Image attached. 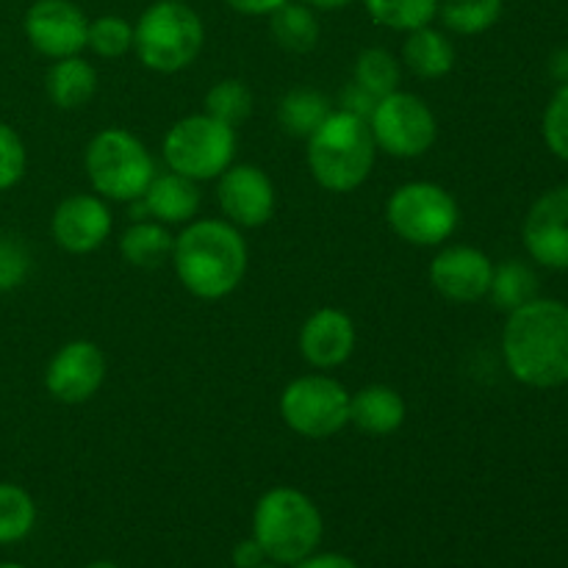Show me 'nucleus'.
Here are the masks:
<instances>
[{
  "label": "nucleus",
  "instance_id": "f257e3e1",
  "mask_svg": "<svg viewBox=\"0 0 568 568\" xmlns=\"http://www.w3.org/2000/svg\"><path fill=\"white\" fill-rule=\"evenodd\" d=\"M503 358L527 388L568 386V303L536 297L510 311L503 327Z\"/></svg>",
  "mask_w": 568,
  "mask_h": 568
},
{
  "label": "nucleus",
  "instance_id": "f03ea898",
  "mask_svg": "<svg viewBox=\"0 0 568 568\" xmlns=\"http://www.w3.org/2000/svg\"><path fill=\"white\" fill-rule=\"evenodd\" d=\"M172 266L192 297L225 300L242 286L250 266L242 227L227 220H192L175 236Z\"/></svg>",
  "mask_w": 568,
  "mask_h": 568
},
{
  "label": "nucleus",
  "instance_id": "7ed1b4c3",
  "mask_svg": "<svg viewBox=\"0 0 568 568\" xmlns=\"http://www.w3.org/2000/svg\"><path fill=\"white\" fill-rule=\"evenodd\" d=\"M377 144L364 116L333 109L331 116L305 139V164L325 192L349 194L369 181Z\"/></svg>",
  "mask_w": 568,
  "mask_h": 568
},
{
  "label": "nucleus",
  "instance_id": "20e7f679",
  "mask_svg": "<svg viewBox=\"0 0 568 568\" xmlns=\"http://www.w3.org/2000/svg\"><path fill=\"white\" fill-rule=\"evenodd\" d=\"M325 536V519L314 499L292 486H275L255 503L253 538L266 560L277 566H297L316 552Z\"/></svg>",
  "mask_w": 568,
  "mask_h": 568
},
{
  "label": "nucleus",
  "instance_id": "39448f33",
  "mask_svg": "<svg viewBox=\"0 0 568 568\" xmlns=\"http://www.w3.org/2000/svg\"><path fill=\"white\" fill-rule=\"evenodd\" d=\"M203 44L205 26L186 0H155L133 26V53L159 75L189 70Z\"/></svg>",
  "mask_w": 568,
  "mask_h": 568
},
{
  "label": "nucleus",
  "instance_id": "423d86ee",
  "mask_svg": "<svg viewBox=\"0 0 568 568\" xmlns=\"http://www.w3.org/2000/svg\"><path fill=\"white\" fill-rule=\"evenodd\" d=\"M83 170L94 194L114 203H133L155 178L148 144L125 128H103L83 150Z\"/></svg>",
  "mask_w": 568,
  "mask_h": 568
},
{
  "label": "nucleus",
  "instance_id": "0eeeda50",
  "mask_svg": "<svg viewBox=\"0 0 568 568\" xmlns=\"http://www.w3.org/2000/svg\"><path fill=\"white\" fill-rule=\"evenodd\" d=\"M236 128L211 114H189L178 120L161 142L166 170L192 181H216L236 161Z\"/></svg>",
  "mask_w": 568,
  "mask_h": 568
},
{
  "label": "nucleus",
  "instance_id": "6e6552de",
  "mask_svg": "<svg viewBox=\"0 0 568 568\" xmlns=\"http://www.w3.org/2000/svg\"><path fill=\"white\" fill-rule=\"evenodd\" d=\"M386 222L405 244L442 247L460 225V205L453 194L433 181H410L392 192Z\"/></svg>",
  "mask_w": 568,
  "mask_h": 568
},
{
  "label": "nucleus",
  "instance_id": "1a4fd4ad",
  "mask_svg": "<svg viewBox=\"0 0 568 568\" xmlns=\"http://www.w3.org/2000/svg\"><path fill=\"white\" fill-rule=\"evenodd\" d=\"M281 416L292 433L322 442L349 425V392L322 372L294 377L281 394Z\"/></svg>",
  "mask_w": 568,
  "mask_h": 568
},
{
  "label": "nucleus",
  "instance_id": "9d476101",
  "mask_svg": "<svg viewBox=\"0 0 568 568\" xmlns=\"http://www.w3.org/2000/svg\"><path fill=\"white\" fill-rule=\"evenodd\" d=\"M366 122L377 150L394 159H422L438 139V120L427 100L403 89L377 100Z\"/></svg>",
  "mask_w": 568,
  "mask_h": 568
},
{
  "label": "nucleus",
  "instance_id": "9b49d317",
  "mask_svg": "<svg viewBox=\"0 0 568 568\" xmlns=\"http://www.w3.org/2000/svg\"><path fill=\"white\" fill-rule=\"evenodd\" d=\"M22 28L28 44L44 59H67L87 50L89 17L72 0H33Z\"/></svg>",
  "mask_w": 568,
  "mask_h": 568
},
{
  "label": "nucleus",
  "instance_id": "f8f14e48",
  "mask_svg": "<svg viewBox=\"0 0 568 568\" xmlns=\"http://www.w3.org/2000/svg\"><path fill=\"white\" fill-rule=\"evenodd\" d=\"M216 203H220L222 216L236 227H261L275 216V183L261 166L233 161L216 178Z\"/></svg>",
  "mask_w": 568,
  "mask_h": 568
},
{
  "label": "nucleus",
  "instance_id": "ddd939ff",
  "mask_svg": "<svg viewBox=\"0 0 568 568\" xmlns=\"http://www.w3.org/2000/svg\"><path fill=\"white\" fill-rule=\"evenodd\" d=\"M105 383L103 349L87 338L67 342L53 353L44 369V388L64 405L89 403Z\"/></svg>",
  "mask_w": 568,
  "mask_h": 568
},
{
  "label": "nucleus",
  "instance_id": "4468645a",
  "mask_svg": "<svg viewBox=\"0 0 568 568\" xmlns=\"http://www.w3.org/2000/svg\"><path fill=\"white\" fill-rule=\"evenodd\" d=\"M427 277L430 286L449 303H480L491 288L494 261L471 244H449L433 255Z\"/></svg>",
  "mask_w": 568,
  "mask_h": 568
},
{
  "label": "nucleus",
  "instance_id": "2eb2a0df",
  "mask_svg": "<svg viewBox=\"0 0 568 568\" xmlns=\"http://www.w3.org/2000/svg\"><path fill=\"white\" fill-rule=\"evenodd\" d=\"M521 242L538 266L568 272V183L549 189L530 205Z\"/></svg>",
  "mask_w": 568,
  "mask_h": 568
},
{
  "label": "nucleus",
  "instance_id": "dca6fc26",
  "mask_svg": "<svg viewBox=\"0 0 568 568\" xmlns=\"http://www.w3.org/2000/svg\"><path fill=\"white\" fill-rule=\"evenodd\" d=\"M114 227L109 200L100 194H70L50 216V236L64 253L89 255L105 244Z\"/></svg>",
  "mask_w": 568,
  "mask_h": 568
},
{
  "label": "nucleus",
  "instance_id": "f3484780",
  "mask_svg": "<svg viewBox=\"0 0 568 568\" xmlns=\"http://www.w3.org/2000/svg\"><path fill=\"white\" fill-rule=\"evenodd\" d=\"M297 347L305 364L320 372H331L347 364L355 353L353 316L342 308H333V305L316 308L300 327Z\"/></svg>",
  "mask_w": 568,
  "mask_h": 568
},
{
  "label": "nucleus",
  "instance_id": "a211bd4d",
  "mask_svg": "<svg viewBox=\"0 0 568 568\" xmlns=\"http://www.w3.org/2000/svg\"><path fill=\"white\" fill-rule=\"evenodd\" d=\"M142 203L150 220L161 222V225H189L200 211L197 181L172 170L155 172L148 192L142 194Z\"/></svg>",
  "mask_w": 568,
  "mask_h": 568
},
{
  "label": "nucleus",
  "instance_id": "6ab92c4d",
  "mask_svg": "<svg viewBox=\"0 0 568 568\" xmlns=\"http://www.w3.org/2000/svg\"><path fill=\"white\" fill-rule=\"evenodd\" d=\"M405 399L397 388L383 386H364L361 392L349 394V425L358 427L366 436H392L405 425Z\"/></svg>",
  "mask_w": 568,
  "mask_h": 568
},
{
  "label": "nucleus",
  "instance_id": "aec40b11",
  "mask_svg": "<svg viewBox=\"0 0 568 568\" xmlns=\"http://www.w3.org/2000/svg\"><path fill=\"white\" fill-rule=\"evenodd\" d=\"M44 89H48V98L55 109H83L98 92V70L83 55L55 59L44 75Z\"/></svg>",
  "mask_w": 568,
  "mask_h": 568
},
{
  "label": "nucleus",
  "instance_id": "412c9836",
  "mask_svg": "<svg viewBox=\"0 0 568 568\" xmlns=\"http://www.w3.org/2000/svg\"><path fill=\"white\" fill-rule=\"evenodd\" d=\"M455 59H458V53H455L453 39L444 31H438V28L425 26L405 33L403 64L414 75L425 78V81H436V78H444L453 72Z\"/></svg>",
  "mask_w": 568,
  "mask_h": 568
},
{
  "label": "nucleus",
  "instance_id": "4be33fe9",
  "mask_svg": "<svg viewBox=\"0 0 568 568\" xmlns=\"http://www.w3.org/2000/svg\"><path fill=\"white\" fill-rule=\"evenodd\" d=\"M172 247L175 236L170 227L155 220H133V225L120 233V255L139 270H155L166 264L172 258Z\"/></svg>",
  "mask_w": 568,
  "mask_h": 568
},
{
  "label": "nucleus",
  "instance_id": "5701e85b",
  "mask_svg": "<svg viewBox=\"0 0 568 568\" xmlns=\"http://www.w3.org/2000/svg\"><path fill=\"white\" fill-rule=\"evenodd\" d=\"M270 31L277 48L288 53H311L320 44L322 26L311 6H305L303 0L300 3L288 0L270 14Z\"/></svg>",
  "mask_w": 568,
  "mask_h": 568
},
{
  "label": "nucleus",
  "instance_id": "b1692460",
  "mask_svg": "<svg viewBox=\"0 0 568 568\" xmlns=\"http://www.w3.org/2000/svg\"><path fill=\"white\" fill-rule=\"evenodd\" d=\"M331 100L320 89L297 87L288 89L281 98V103H277V122H281V128L288 136L308 139L331 116Z\"/></svg>",
  "mask_w": 568,
  "mask_h": 568
},
{
  "label": "nucleus",
  "instance_id": "393cba45",
  "mask_svg": "<svg viewBox=\"0 0 568 568\" xmlns=\"http://www.w3.org/2000/svg\"><path fill=\"white\" fill-rule=\"evenodd\" d=\"M488 297H491V303L497 305L499 311H505V314L521 308V305L538 297L536 270L519 258H510L505 261V264L494 266Z\"/></svg>",
  "mask_w": 568,
  "mask_h": 568
},
{
  "label": "nucleus",
  "instance_id": "a878e982",
  "mask_svg": "<svg viewBox=\"0 0 568 568\" xmlns=\"http://www.w3.org/2000/svg\"><path fill=\"white\" fill-rule=\"evenodd\" d=\"M505 11V0H442L438 17L444 28L458 37H477L491 31Z\"/></svg>",
  "mask_w": 568,
  "mask_h": 568
},
{
  "label": "nucleus",
  "instance_id": "bb28decb",
  "mask_svg": "<svg viewBox=\"0 0 568 568\" xmlns=\"http://www.w3.org/2000/svg\"><path fill=\"white\" fill-rule=\"evenodd\" d=\"M438 3L442 0H364L366 14L375 26L399 33L433 26L438 17Z\"/></svg>",
  "mask_w": 568,
  "mask_h": 568
},
{
  "label": "nucleus",
  "instance_id": "cd10ccee",
  "mask_svg": "<svg viewBox=\"0 0 568 568\" xmlns=\"http://www.w3.org/2000/svg\"><path fill=\"white\" fill-rule=\"evenodd\" d=\"M353 81L364 87L372 98H386L397 92L403 81V61L386 48H366L361 50L353 67Z\"/></svg>",
  "mask_w": 568,
  "mask_h": 568
},
{
  "label": "nucleus",
  "instance_id": "c85d7f7f",
  "mask_svg": "<svg viewBox=\"0 0 568 568\" xmlns=\"http://www.w3.org/2000/svg\"><path fill=\"white\" fill-rule=\"evenodd\" d=\"M37 503L17 483H0V547L20 544L37 527Z\"/></svg>",
  "mask_w": 568,
  "mask_h": 568
},
{
  "label": "nucleus",
  "instance_id": "c756f323",
  "mask_svg": "<svg viewBox=\"0 0 568 568\" xmlns=\"http://www.w3.org/2000/svg\"><path fill=\"white\" fill-rule=\"evenodd\" d=\"M205 114L227 122V125H242L253 114V92L239 78H222L205 92Z\"/></svg>",
  "mask_w": 568,
  "mask_h": 568
},
{
  "label": "nucleus",
  "instance_id": "7c9ffc66",
  "mask_svg": "<svg viewBox=\"0 0 568 568\" xmlns=\"http://www.w3.org/2000/svg\"><path fill=\"white\" fill-rule=\"evenodd\" d=\"M87 48L100 59H122L133 50V26L120 14H103L89 20Z\"/></svg>",
  "mask_w": 568,
  "mask_h": 568
},
{
  "label": "nucleus",
  "instance_id": "2f4dec72",
  "mask_svg": "<svg viewBox=\"0 0 568 568\" xmlns=\"http://www.w3.org/2000/svg\"><path fill=\"white\" fill-rule=\"evenodd\" d=\"M541 136L544 144L555 159L568 164V81L552 94L541 116Z\"/></svg>",
  "mask_w": 568,
  "mask_h": 568
},
{
  "label": "nucleus",
  "instance_id": "473e14b6",
  "mask_svg": "<svg viewBox=\"0 0 568 568\" xmlns=\"http://www.w3.org/2000/svg\"><path fill=\"white\" fill-rule=\"evenodd\" d=\"M28 150L20 133L0 122V192H9L26 178Z\"/></svg>",
  "mask_w": 568,
  "mask_h": 568
},
{
  "label": "nucleus",
  "instance_id": "72a5a7b5",
  "mask_svg": "<svg viewBox=\"0 0 568 568\" xmlns=\"http://www.w3.org/2000/svg\"><path fill=\"white\" fill-rule=\"evenodd\" d=\"M31 275V253L17 236L0 233V294L14 292Z\"/></svg>",
  "mask_w": 568,
  "mask_h": 568
},
{
  "label": "nucleus",
  "instance_id": "f704fd0d",
  "mask_svg": "<svg viewBox=\"0 0 568 568\" xmlns=\"http://www.w3.org/2000/svg\"><path fill=\"white\" fill-rule=\"evenodd\" d=\"M375 103H377V98H372V94L366 92L364 87H358L355 81L344 83L342 92H338V111H347V114L364 116V120H369Z\"/></svg>",
  "mask_w": 568,
  "mask_h": 568
},
{
  "label": "nucleus",
  "instance_id": "c9c22d12",
  "mask_svg": "<svg viewBox=\"0 0 568 568\" xmlns=\"http://www.w3.org/2000/svg\"><path fill=\"white\" fill-rule=\"evenodd\" d=\"M231 560H233V566H236V568H258V566L266 564V555H264V549L258 547V541L250 536V538H244V541H239L236 547H233Z\"/></svg>",
  "mask_w": 568,
  "mask_h": 568
},
{
  "label": "nucleus",
  "instance_id": "e433bc0d",
  "mask_svg": "<svg viewBox=\"0 0 568 568\" xmlns=\"http://www.w3.org/2000/svg\"><path fill=\"white\" fill-rule=\"evenodd\" d=\"M294 568H361L358 564H355L349 555H342V552H311L308 558L300 560L297 566Z\"/></svg>",
  "mask_w": 568,
  "mask_h": 568
},
{
  "label": "nucleus",
  "instance_id": "4c0bfd02",
  "mask_svg": "<svg viewBox=\"0 0 568 568\" xmlns=\"http://www.w3.org/2000/svg\"><path fill=\"white\" fill-rule=\"evenodd\" d=\"M283 3H288V0H225V6H231L233 11L244 17H270Z\"/></svg>",
  "mask_w": 568,
  "mask_h": 568
},
{
  "label": "nucleus",
  "instance_id": "58836bf2",
  "mask_svg": "<svg viewBox=\"0 0 568 568\" xmlns=\"http://www.w3.org/2000/svg\"><path fill=\"white\" fill-rule=\"evenodd\" d=\"M305 6H311L314 11H338V9H347L349 3L355 0H303Z\"/></svg>",
  "mask_w": 568,
  "mask_h": 568
},
{
  "label": "nucleus",
  "instance_id": "ea45409f",
  "mask_svg": "<svg viewBox=\"0 0 568 568\" xmlns=\"http://www.w3.org/2000/svg\"><path fill=\"white\" fill-rule=\"evenodd\" d=\"M83 568H122V566L114 564V560H94V564H89Z\"/></svg>",
  "mask_w": 568,
  "mask_h": 568
},
{
  "label": "nucleus",
  "instance_id": "a19ab883",
  "mask_svg": "<svg viewBox=\"0 0 568 568\" xmlns=\"http://www.w3.org/2000/svg\"><path fill=\"white\" fill-rule=\"evenodd\" d=\"M0 568H28V566H20V564H0Z\"/></svg>",
  "mask_w": 568,
  "mask_h": 568
},
{
  "label": "nucleus",
  "instance_id": "79ce46f5",
  "mask_svg": "<svg viewBox=\"0 0 568 568\" xmlns=\"http://www.w3.org/2000/svg\"><path fill=\"white\" fill-rule=\"evenodd\" d=\"M258 568H283V566H277V564H270V560H266L264 566H258Z\"/></svg>",
  "mask_w": 568,
  "mask_h": 568
}]
</instances>
